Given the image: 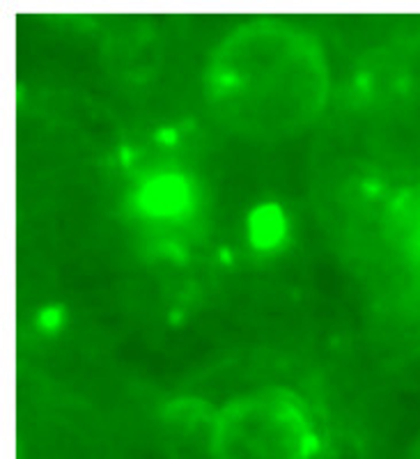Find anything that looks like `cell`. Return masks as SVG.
Instances as JSON below:
<instances>
[{
  "instance_id": "7a4b0ae2",
  "label": "cell",
  "mask_w": 420,
  "mask_h": 459,
  "mask_svg": "<svg viewBox=\"0 0 420 459\" xmlns=\"http://www.w3.org/2000/svg\"><path fill=\"white\" fill-rule=\"evenodd\" d=\"M319 432L308 402L287 386L230 397L209 425L212 459H315Z\"/></svg>"
},
{
  "instance_id": "3957f363",
  "label": "cell",
  "mask_w": 420,
  "mask_h": 459,
  "mask_svg": "<svg viewBox=\"0 0 420 459\" xmlns=\"http://www.w3.org/2000/svg\"><path fill=\"white\" fill-rule=\"evenodd\" d=\"M411 244L420 251V194L411 203Z\"/></svg>"
},
{
  "instance_id": "6da1fadb",
  "label": "cell",
  "mask_w": 420,
  "mask_h": 459,
  "mask_svg": "<svg viewBox=\"0 0 420 459\" xmlns=\"http://www.w3.org/2000/svg\"><path fill=\"white\" fill-rule=\"evenodd\" d=\"M331 69L322 42L283 19L234 28L205 67V100L221 126L250 141H285L324 113Z\"/></svg>"
},
{
  "instance_id": "277c9868",
  "label": "cell",
  "mask_w": 420,
  "mask_h": 459,
  "mask_svg": "<svg viewBox=\"0 0 420 459\" xmlns=\"http://www.w3.org/2000/svg\"><path fill=\"white\" fill-rule=\"evenodd\" d=\"M411 459H420V441H418V446H416V450H414V455H411Z\"/></svg>"
}]
</instances>
